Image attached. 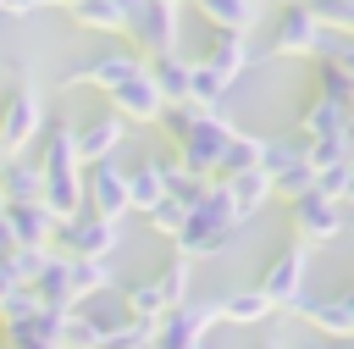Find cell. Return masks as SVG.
<instances>
[{
    "label": "cell",
    "instance_id": "obj_25",
    "mask_svg": "<svg viewBox=\"0 0 354 349\" xmlns=\"http://www.w3.org/2000/svg\"><path fill=\"white\" fill-rule=\"evenodd\" d=\"M221 194H227V205L238 211V222H249L266 199H271V177L266 172H243V177H227V183H216Z\"/></svg>",
    "mask_w": 354,
    "mask_h": 349
},
{
    "label": "cell",
    "instance_id": "obj_2",
    "mask_svg": "<svg viewBox=\"0 0 354 349\" xmlns=\"http://www.w3.org/2000/svg\"><path fill=\"white\" fill-rule=\"evenodd\" d=\"M238 233H243L238 211L227 205L221 188H210V199H205L199 211H188L183 233L171 238V255H183V260H210V255H227V249L238 244Z\"/></svg>",
    "mask_w": 354,
    "mask_h": 349
},
{
    "label": "cell",
    "instance_id": "obj_11",
    "mask_svg": "<svg viewBox=\"0 0 354 349\" xmlns=\"http://www.w3.org/2000/svg\"><path fill=\"white\" fill-rule=\"evenodd\" d=\"M83 199H88L94 216L122 222V216H127V172H122L116 161H105V166H83Z\"/></svg>",
    "mask_w": 354,
    "mask_h": 349
},
{
    "label": "cell",
    "instance_id": "obj_14",
    "mask_svg": "<svg viewBox=\"0 0 354 349\" xmlns=\"http://www.w3.org/2000/svg\"><path fill=\"white\" fill-rule=\"evenodd\" d=\"M199 61H205V66H210V72H216L227 89H232V83H238L249 66H260V61H266V50H254L243 33H216V44H210Z\"/></svg>",
    "mask_w": 354,
    "mask_h": 349
},
{
    "label": "cell",
    "instance_id": "obj_24",
    "mask_svg": "<svg viewBox=\"0 0 354 349\" xmlns=\"http://www.w3.org/2000/svg\"><path fill=\"white\" fill-rule=\"evenodd\" d=\"M155 161H160V177H166V199H177L183 211H199V205L210 199L216 183H205V177H194L188 166H177V155H155Z\"/></svg>",
    "mask_w": 354,
    "mask_h": 349
},
{
    "label": "cell",
    "instance_id": "obj_18",
    "mask_svg": "<svg viewBox=\"0 0 354 349\" xmlns=\"http://www.w3.org/2000/svg\"><path fill=\"white\" fill-rule=\"evenodd\" d=\"M199 6V17L216 28V33H254L260 28V17H266V6H254V0H194Z\"/></svg>",
    "mask_w": 354,
    "mask_h": 349
},
{
    "label": "cell",
    "instance_id": "obj_40",
    "mask_svg": "<svg viewBox=\"0 0 354 349\" xmlns=\"http://www.w3.org/2000/svg\"><path fill=\"white\" fill-rule=\"evenodd\" d=\"M17 288H22V283H17V277H11V271H6V266H0V305H6V299H11V294H17Z\"/></svg>",
    "mask_w": 354,
    "mask_h": 349
},
{
    "label": "cell",
    "instance_id": "obj_37",
    "mask_svg": "<svg viewBox=\"0 0 354 349\" xmlns=\"http://www.w3.org/2000/svg\"><path fill=\"white\" fill-rule=\"evenodd\" d=\"M55 349H105V343H100V332L88 327V316L72 310V316L61 321V343H55Z\"/></svg>",
    "mask_w": 354,
    "mask_h": 349
},
{
    "label": "cell",
    "instance_id": "obj_30",
    "mask_svg": "<svg viewBox=\"0 0 354 349\" xmlns=\"http://www.w3.org/2000/svg\"><path fill=\"white\" fill-rule=\"evenodd\" d=\"M188 283H194V260H183V255H171V260H166V266L155 271V288H160L166 310L188 305Z\"/></svg>",
    "mask_w": 354,
    "mask_h": 349
},
{
    "label": "cell",
    "instance_id": "obj_29",
    "mask_svg": "<svg viewBox=\"0 0 354 349\" xmlns=\"http://www.w3.org/2000/svg\"><path fill=\"white\" fill-rule=\"evenodd\" d=\"M72 288H77V305L94 299V294H111L116 288V266L111 260H72Z\"/></svg>",
    "mask_w": 354,
    "mask_h": 349
},
{
    "label": "cell",
    "instance_id": "obj_34",
    "mask_svg": "<svg viewBox=\"0 0 354 349\" xmlns=\"http://www.w3.org/2000/svg\"><path fill=\"white\" fill-rule=\"evenodd\" d=\"M310 188H315V172H310V161H299V166H288V172H277V177H271V194H282L288 205H293V199H304Z\"/></svg>",
    "mask_w": 354,
    "mask_h": 349
},
{
    "label": "cell",
    "instance_id": "obj_26",
    "mask_svg": "<svg viewBox=\"0 0 354 349\" xmlns=\"http://www.w3.org/2000/svg\"><path fill=\"white\" fill-rule=\"evenodd\" d=\"M260 155H266V138H260V133H232V138H227V155H221V166H216V183L243 177V172H260Z\"/></svg>",
    "mask_w": 354,
    "mask_h": 349
},
{
    "label": "cell",
    "instance_id": "obj_35",
    "mask_svg": "<svg viewBox=\"0 0 354 349\" xmlns=\"http://www.w3.org/2000/svg\"><path fill=\"white\" fill-rule=\"evenodd\" d=\"M44 260H50V249H11V255H0V266H6L22 288H33V277L44 271Z\"/></svg>",
    "mask_w": 354,
    "mask_h": 349
},
{
    "label": "cell",
    "instance_id": "obj_32",
    "mask_svg": "<svg viewBox=\"0 0 354 349\" xmlns=\"http://www.w3.org/2000/svg\"><path fill=\"white\" fill-rule=\"evenodd\" d=\"M315 66H332V72L354 78V39H348V33H332V28H326V39H321V50H315Z\"/></svg>",
    "mask_w": 354,
    "mask_h": 349
},
{
    "label": "cell",
    "instance_id": "obj_33",
    "mask_svg": "<svg viewBox=\"0 0 354 349\" xmlns=\"http://www.w3.org/2000/svg\"><path fill=\"white\" fill-rule=\"evenodd\" d=\"M299 161H304V138H266L260 172H266V177H277V172H288V166H299Z\"/></svg>",
    "mask_w": 354,
    "mask_h": 349
},
{
    "label": "cell",
    "instance_id": "obj_46",
    "mask_svg": "<svg viewBox=\"0 0 354 349\" xmlns=\"http://www.w3.org/2000/svg\"><path fill=\"white\" fill-rule=\"evenodd\" d=\"M116 6H122V11H127V6H133V0H116Z\"/></svg>",
    "mask_w": 354,
    "mask_h": 349
},
{
    "label": "cell",
    "instance_id": "obj_42",
    "mask_svg": "<svg viewBox=\"0 0 354 349\" xmlns=\"http://www.w3.org/2000/svg\"><path fill=\"white\" fill-rule=\"evenodd\" d=\"M260 349H288V338H282V332H271V338H260Z\"/></svg>",
    "mask_w": 354,
    "mask_h": 349
},
{
    "label": "cell",
    "instance_id": "obj_16",
    "mask_svg": "<svg viewBox=\"0 0 354 349\" xmlns=\"http://www.w3.org/2000/svg\"><path fill=\"white\" fill-rule=\"evenodd\" d=\"M33 294H39V305H44L50 316H72V310H77V288H72V260L50 249L44 271L33 277Z\"/></svg>",
    "mask_w": 354,
    "mask_h": 349
},
{
    "label": "cell",
    "instance_id": "obj_3",
    "mask_svg": "<svg viewBox=\"0 0 354 349\" xmlns=\"http://www.w3.org/2000/svg\"><path fill=\"white\" fill-rule=\"evenodd\" d=\"M44 127H50L44 89L33 78H22L17 89H6V100H0V144H6V155H28V144H39Z\"/></svg>",
    "mask_w": 354,
    "mask_h": 349
},
{
    "label": "cell",
    "instance_id": "obj_49",
    "mask_svg": "<svg viewBox=\"0 0 354 349\" xmlns=\"http://www.w3.org/2000/svg\"><path fill=\"white\" fill-rule=\"evenodd\" d=\"M205 349H210V343H205Z\"/></svg>",
    "mask_w": 354,
    "mask_h": 349
},
{
    "label": "cell",
    "instance_id": "obj_5",
    "mask_svg": "<svg viewBox=\"0 0 354 349\" xmlns=\"http://www.w3.org/2000/svg\"><path fill=\"white\" fill-rule=\"evenodd\" d=\"M304 277H310V255H304V244H288V249H277V255H271V266L260 271V283H254V288L266 294L271 316H277V310H304V305H310Z\"/></svg>",
    "mask_w": 354,
    "mask_h": 349
},
{
    "label": "cell",
    "instance_id": "obj_36",
    "mask_svg": "<svg viewBox=\"0 0 354 349\" xmlns=\"http://www.w3.org/2000/svg\"><path fill=\"white\" fill-rule=\"evenodd\" d=\"M144 222H149V233H160V238L171 244V238L183 233V222H188V211H183L177 199H160V205H155V211H149Z\"/></svg>",
    "mask_w": 354,
    "mask_h": 349
},
{
    "label": "cell",
    "instance_id": "obj_39",
    "mask_svg": "<svg viewBox=\"0 0 354 349\" xmlns=\"http://www.w3.org/2000/svg\"><path fill=\"white\" fill-rule=\"evenodd\" d=\"M44 0H0V17H33Z\"/></svg>",
    "mask_w": 354,
    "mask_h": 349
},
{
    "label": "cell",
    "instance_id": "obj_13",
    "mask_svg": "<svg viewBox=\"0 0 354 349\" xmlns=\"http://www.w3.org/2000/svg\"><path fill=\"white\" fill-rule=\"evenodd\" d=\"M122 144H127V122H122L116 111H100L94 122L77 127V161H83V166H105V161H116Z\"/></svg>",
    "mask_w": 354,
    "mask_h": 349
},
{
    "label": "cell",
    "instance_id": "obj_6",
    "mask_svg": "<svg viewBox=\"0 0 354 349\" xmlns=\"http://www.w3.org/2000/svg\"><path fill=\"white\" fill-rule=\"evenodd\" d=\"M221 327V299H188L155 321V349H205Z\"/></svg>",
    "mask_w": 354,
    "mask_h": 349
},
{
    "label": "cell",
    "instance_id": "obj_22",
    "mask_svg": "<svg viewBox=\"0 0 354 349\" xmlns=\"http://www.w3.org/2000/svg\"><path fill=\"white\" fill-rule=\"evenodd\" d=\"M39 188H44V172L33 155H11L6 172H0V199L6 205H39Z\"/></svg>",
    "mask_w": 354,
    "mask_h": 349
},
{
    "label": "cell",
    "instance_id": "obj_41",
    "mask_svg": "<svg viewBox=\"0 0 354 349\" xmlns=\"http://www.w3.org/2000/svg\"><path fill=\"white\" fill-rule=\"evenodd\" d=\"M304 349H354V338H315V343H304Z\"/></svg>",
    "mask_w": 354,
    "mask_h": 349
},
{
    "label": "cell",
    "instance_id": "obj_43",
    "mask_svg": "<svg viewBox=\"0 0 354 349\" xmlns=\"http://www.w3.org/2000/svg\"><path fill=\"white\" fill-rule=\"evenodd\" d=\"M343 205L354 211V161H348V188H343Z\"/></svg>",
    "mask_w": 354,
    "mask_h": 349
},
{
    "label": "cell",
    "instance_id": "obj_21",
    "mask_svg": "<svg viewBox=\"0 0 354 349\" xmlns=\"http://www.w3.org/2000/svg\"><path fill=\"white\" fill-rule=\"evenodd\" d=\"M33 161H39V172H83V161H77V127L72 122H50Z\"/></svg>",
    "mask_w": 354,
    "mask_h": 349
},
{
    "label": "cell",
    "instance_id": "obj_15",
    "mask_svg": "<svg viewBox=\"0 0 354 349\" xmlns=\"http://www.w3.org/2000/svg\"><path fill=\"white\" fill-rule=\"evenodd\" d=\"M144 72H149V83H155V94H160L166 105H188V89H194V55L166 50V55H149Z\"/></svg>",
    "mask_w": 354,
    "mask_h": 349
},
{
    "label": "cell",
    "instance_id": "obj_27",
    "mask_svg": "<svg viewBox=\"0 0 354 349\" xmlns=\"http://www.w3.org/2000/svg\"><path fill=\"white\" fill-rule=\"evenodd\" d=\"M72 22L88 28V33H105V39L127 33V11L116 0H83V6H72Z\"/></svg>",
    "mask_w": 354,
    "mask_h": 349
},
{
    "label": "cell",
    "instance_id": "obj_47",
    "mask_svg": "<svg viewBox=\"0 0 354 349\" xmlns=\"http://www.w3.org/2000/svg\"><path fill=\"white\" fill-rule=\"evenodd\" d=\"M138 349H155V338H149V343H138Z\"/></svg>",
    "mask_w": 354,
    "mask_h": 349
},
{
    "label": "cell",
    "instance_id": "obj_23",
    "mask_svg": "<svg viewBox=\"0 0 354 349\" xmlns=\"http://www.w3.org/2000/svg\"><path fill=\"white\" fill-rule=\"evenodd\" d=\"M166 199V177H160V161L149 155V161H138V166H127V211H138V216H149L155 205Z\"/></svg>",
    "mask_w": 354,
    "mask_h": 349
},
{
    "label": "cell",
    "instance_id": "obj_28",
    "mask_svg": "<svg viewBox=\"0 0 354 349\" xmlns=\"http://www.w3.org/2000/svg\"><path fill=\"white\" fill-rule=\"evenodd\" d=\"M266 316H271V305H266L260 288H238V294L221 299V327H260Z\"/></svg>",
    "mask_w": 354,
    "mask_h": 349
},
{
    "label": "cell",
    "instance_id": "obj_38",
    "mask_svg": "<svg viewBox=\"0 0 354 349\" xmlns=\"http://www.w3.org/2000/svg\"><path fill=\"white\" fill-rule=\"evenodd\" d=\"M315 94H326V100H343V105H348L354 78H343V72H332V66H315Z\"/></svg>",
    "mask_w": 354,
    "mask_h": 349
},
{
    "label": "cell",
    "instance_id": "obj_10",
    "mask_svg": "<svg viewBox=\"0 0 354 349\" xmlns=\"http://www.w3.org/2000/svg\"><path fill=\"white\" fill-rule=\"evenodd\" d=\"M321 39H326V28L304 11V6H282V17H277V28H271V44H266V55H304V61H315V50H321Z\"/></svg>",
    "mask_w": 354,
    "mask_h": 349
},
{
    "label": "cell",
    "instance_id": "obj_44",
    "mask_svg": "<svg viewBox=\"0 0 354 349\" xmlns=\"http://www.w3.org/2000/svg\"><path fill=\"white\" fill-rule=\"evenodd\" d=\"M44 6H66V11H72V6H83V0H44Z\"/></svg>",
    "mask_w": 354,
    "mask_h": 349
},
{
    "label": "cell",
    "instance_id": "obj_7",
    "mask_svg": "<svg viewBox=\"0 0 354 349\" xmlns=\"http://www.w3.org/2000/svg\"><path fill=\"white\" fill-rule=\"evenodd\" d=\"M122 244V222H105V216H94V211H83V216H72V222H61L55 227V255H66V260H111V249Z\"/></svg>",
    "mask_w": 354,
    "mask_h": 349
},
{
    "label": "cell",
    "instance_id": "obj_8",
    "mask_svg": "<svg viewBox=\"0 0 354 349\" xmlns=\"http://www.w3.org/2000/svg\"><path fill=\"white\" fill-rule=\"evenodd\" d=\"M288 227H293V244H337L343 233H348V216H343V205L337 199H321L315 188L304 194V199H293L288 205Z\"/></svg>",
    "mask_w": 354,
    "mask_h": 349
},
{
    "label": "cell",
    "instance_id": "obj_17",
    "mask_svg": "<svg viewBox=\"0 0 354 349\" xmlns=\"http://www.w3.org/2000/svg\"><path fill=\"white\" fill-rule=\"evenodd\" d=\"M6 227L17 249H50L55 244V216L44 205H6Z\"/></svg>",
    "mask_w": 354,
    "mask_h": 349
},
{
    "label": "cell",
    "instance_id": "obj_1",
    "mask_svg": "<svg viewBox=\"0 0 354 349\" xmlns=\"http://www.w3.org/2000/svg\"><path fill=\"white\" fill-rule=\"evenodd\" d=\"M160 127L171 133V155H177V166H188L194 177L216 183V166H221L227 138H232L238 127H232L221 111H199V105H166Z\"/></svg>",
    "mask_w": 354,
    "mask_h": 349
},
{
    "label": "cell",
    "instance_id": "obj_31",
    "mask_svg": "<svg viewBox=\"0 0 354 349\" xmlns=\"http://www.w3.org/2000/svg\"><path fill=\"white\" fill-rule=\"evenodd\" d=\"M304 161H310V172H332V166L354 161V144L348 138H304Z\"/></svg>",
    "mask_w": 354,
    "mask_h": 349
},
{
    "label": "cell",
    "instance_id": "obj_4",
    "mask_svg": "<svg viewBox=\"0 0 354 349\" xmlns=\"http://www.w3.org/2000/svg\"><path fill=\"white\" fill-rule=\"evenodd\" d=\"M127 44L149 61V55H166L183 44V6H166V0H133L127 6Z\"/></svg>",
    "mask_w": 354,
    "mask_h": 349
},
{
    "label": "cell",
    "instance_id": "obj_45",
    "mask_svg": "<svg viewBox=\"0 0 354 349\" xmlns=\"http://www.w3.org/2000/svg\"><path fill=\"white\" fill-rule=\"evenodd\" d=\"M6 161H11V155H6V144H0V172H6Z\"/></svg>",
    "mask_w": 354,
    "mask_h": 349
},
{
    "label": "cell",
    "instance_id": "obj_19",
    "mask_svg": "<svg viewBox=\"0 0 354 349\" xmlns=\"http://www.w3.org/2000/svg\"><path fill=\"white\" fill-rule=\"evenodd\" d=\"M321 338H354V288H343L337 299H310L299 310Z\"/></svg>",
    "mask_w": 354,
    "mask_h": 349
},
{
    "label": "cell",
    "instance_id": "obj_9",
    "mask_svg": "<svg viewBox=\"0 0 354 349\" xmlns=\"http://www.w3.org/2000/svg\"><path fill=\"white\" fill-rule=\"evenodd\" d=\"M144 72V55L127 44V39H116V44H105V50H94L83 66H72L66 72V83H88V89H100V94H111V89H122L127 78H138Z\"/></svg>",
    "mask_w": 354,
    "mask_h": 349
},
{
    "label": "cell",
    "instance_id": "obj_48",
    "mask_svg": "<svg viewBox=\"0 0 354 349\" xmlns=\"http://www.w3.org/2000/svg\"><path fill=\"white\" fill-rule=\"evenodd\" d=\"M166 6H188V0H166Z\"/></svg>",
    "mask_w": 354,
    "mask_h": 349
},
{
    "label": "cell",
    "instance_id": "obj_12",
    "mask_svg": "<svg viewBox=\"0 0 354 349\" xmlns=\"http://www.w3.org/2000/svg\"><path fill=\"white\" fill-rule=\"evenodd\" d=\"M111 111H116L127 127H155V122L166 116V100L155 94L149 72H138V78H127L122 89H111Z\"/></svg>",
    "mask_w": 354,
    "mask_h": 349
},
{
    "label": "cell",
    "instance_id": "obj_20",
    "mask_svg": "<svg viewBox=\"0 0 354 349\" xmlns=\"http://www.w3.org/2000/svg\"><path fill=\"white\" fill-rule=\"evenodd\" d=\"M348 105L343 100H326V94H315L310 105H304V116H299V138H348Z\"/></svg>",
    "mask_w": 354,
    "mask_h": 349
}]
</instances>
